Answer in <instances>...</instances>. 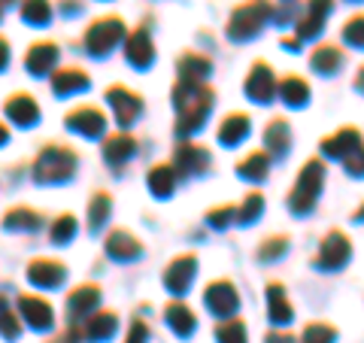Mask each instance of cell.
I'll use <instances>...</instances> for the list:
<instances>
[{
  "mask_svg": "<svg viewBox=\"0 0 364 343\" xmlns=\"http://www.w3.org/2000/svg\"><path fill=\"white\" fill-rule=\"evenodd\" d=\"M215 337H219V343H246V325L240 319H225L215 328Z\"/></svg>",
  "mask_w": 364,
  "mask_h": 343,
  "instance_id": "4dcf8cb0",
  "label": "cell"
},
{
  "mask_svg": "<svg viewBox=\"0 0 364 343\" xmlns=\"http://www.w3.org/2000/svg\"><path fill=\"white\" fill-rule=\"evenodd\" d=\"M264 16H267L264 0H258V4H249V6H243V9H237L234 19L228 21V33H231L234 40L252 37V33L258 31V25L264 21Z\"/></svg>",
  "mask_w": 364,
  "mask_h": 343,
  "instance_id": "5b68a950",
  "label": "cell"
},
{
  "mask_svg": "<svg viewBox=\"0 0 364 343\" xmlns=\"http://www.w3.org/2000/svg\"><path fill=\"white\" fill-rule=\"evenodd\" d=\"M164 319H167V325L176 331L179 337H188L191 331H195V313L188 310L182 301H173V304H167V310H164Z\"/></svg>",
  "mask_w": 364,
  "mask_h": 343,
  "instance_id": "44dd1931",
  "label": "cell"
},
{
  "mask_svg": "<svg viewBox=\"0 0 364 343\" xmlns=\"http://www.w3.org/2000/svg\"><path fill=\"white\" fill-rule=\"evenodd\" d=\"M28 280L33 285H40V289H55V285L64 283V265H58L52 258H37L28 268Z\"/></svg>",
  "mask_w": 364,
  "mask_h": 343,
  "instance_id": "5bb4252c",
  "label": "cell"
},
{
  "mask_svg": "<svg viewBox=\"0 0 364 343\" xmlns=\"http://www.w3.org/2000/svg\"><path fill=\"white\" fill-rule=\"evenodd\" d=\"M107 253L116 261H131L140 255V240L131 237L128 231H109L107 237Z\"/></svg>",
  "mask_w": 364,
  "mask_h": 343,
  "instance_id": "e0dca14e",
  "label": "cell"
},
{
  "mask_svg": "<svg viewBox=\"0 0 364 343\" xmlns=\"http://www.w3.org/2000/svg\"><path fill=\"white\" fill-rule=\"evenodd\" d=\"M107 100H109L112 112H116V122L122 125V128H128V125L143 112L140 97H136L134 91H128L124 85H112V88H107Z\"/></svg>",
  "mask_w": 364,
  "mask_h": 343,
  "instance_id": "8992f818",
  "label": "cell"
},
{
  "mask_svg": "<svg viewBox=\"0 0 364 343\" xmlns=\"http://www.w3.org/2000/svg\"><path fill=\"white\" fill-rule=\"evenodd\" d=\"M67 128L82 134V137H100L104 128H107V116L97 107L82 104V107H76L70 116H67Z\"/></svg>",
  "mask_w": 364,
  "mask_h": 343,
  "instance_id": "ba28073f",
  "label": "cell"
},
{
  "mask_svg": "<svg viewBox=\"0 0 364 343\" xmlns=\"http://www.w3.org/2000/svg\"><path fill=\"white\" fill-rule=\"evenodd\" d=\"M6 116L16 125H21V128H31V125L40 119V107L31 95H16L6 100Z\"/></svg>",
  "mask_w": 364,
  "mask_h": 343,
  "instance_id": "2e32d148",
  "label": "cell"
},
{
  "mask_svg": "<svg viewBox=\"0 0 364 343\" xmlns=\"http://www.w3.org/2000/svg\"><path fill=\"white\" fill-rule=\"evenodd\" d=\"M116 313H91L82 319V325H79V340H88V343H100V340H109L116 334Z\"/></svg>",
  "mask_w": 364,
  "mask_h": 343,
  "instance_id": "30bf717a",
  "label": "cell"
},
{
  "mask_svg": "<svg viewBox=\"0 0 364 343\" xmlns=\"http://www.w3.org/2000/svg\"><path fill=\"white\" fill-rule=\"evenodd\" d=\"M124 37V25L122 19L109 16V19H97L95 25H91L85 31V49L95 55V58H100V55H107L109 49H116L119 40Z\"/></svg>",
  "mask_w": 364,
  "mask_h": 343,
  "instance_id": "3957f363",
  "label": "cell"
},
{
  "mask_svg": "<svg viewBox=\"0 0 364 343\" xmlns=\"http://www.w3.org/2000/svg\"><path fill=\"white\" fill-rule=\"evenodd\" d=\"M176 67H179V79H186V83H200V79L210 73V61L203 58V55H195V52L182 55L176 61Z\"/></svg>",
  "mask_w": 364,
  "mask_h": 343,
  "instance_id": "cb8c5ba5",
  "label": "cell"
},
{
  "mask_svg": "<svg viewBox=\"0 0 364 343\" xmlns=\"http://www.w3.org/2000/svg\"><path fill=\"white\" fill-rule=\"evenodd\" d=\"M246 134H249V119H246V116H228V119L222 122V128H219V140L237 146Z\"/></svg>",
  "mask_w": 364,
  "mask_h": 343,
  "instance_id": "484cf974",
  "label": "cell"
},
{
  "mask_svg": "<svg viewBox=\"0 0 364 343\" xmlns=\"http://www.w3.org/2000/svg\"><path fill=\"white\" fill-rule=\"evenodd\" d=\"M207 162H210V155L200 146L182 143L176 149V174H198L200 167H207Z\"/></svg>",
  "mask_w": 364,
  "mask_h": 343,
  "instance_id": "d6986e66",
  "label": "cell"
},
{
  "mask_svg": "<svg viewBox=\"0 0 364 343\" xmlns=\"http://www.w3.org/2000/svg\"><path fill=\"white\" fill-rule=\"evenodd\" d=\"M267 343H294V340H291L289 334H270V337H267Z\"/></svg>",
  "mask_w": 364,
  "mask_h": 343,
  "instance_id": "f6af8a7d",
  "label": "cell"
},
{
  "mask_svg": "<svg viewBox=\"0 0 364 343\" xmlns=\"http://www.w3.org/2000/svg\"><path fill=\"white\" fill-rule=\"evenodd\" d=\"M109 210H112L109 194L97 191L95 198H91V207H88V228H91V231H97V228L109 219Z\"/></svg>",
  "mask_w": 364,
  "mask_h": 343,
  "instance_id": "4316f807",
  "label": "cell"
},
{
  "mask_svg": "<svg viewBox=\"0 0 364 343\" xmlns=\"http://www.w3.org/2000/svg\"><path fill=\"white\" fill-rule=\"evenodd\" d=\"M318 186H322V167L313 162V164H306V167L301 170L298 189L291 191V210H294V213L310 210V207H313V201H316Z\"/></svg>",
  "mask_w": 364,
  "mask_h": 343,
  "instance_id": "277c9868",
  "label": "cell"
},
{
  "mask_svg": "<svg viewBox=\"0 0 364 343\" xmlns=\"http://www.w3.org/2000/svg\"><path fill=\"white\" fill-rule=\"evenodd\" d=\"M173 107L179 112L176 119V134H191L198 131L203 119L210 116V107H213V91L200 83H186L179 79V85L173 88Z\"/></svg>",
  "mask_w": 364,
  "mask_h": 343,
  "instance_id": "6da1fadb",
  "label": "cell"
},
{
  "mask_svg": "<svg viewBox=\"0 0 364 343\" xmlns=\"http://www.w3.org/2000/svg\"><path fill=\"white\" fill-rule=\"evenodd\" d=\"M273 88H277V83H273V76L264 64H258L252 76H249V83H246V91L252 95L255 100H261V104H267V100L273 97Z\"/></svg>",
  "mask_w": 364,
  "mask_h": 343,
  "instance_id": "7402d4cb",
  "label": "cell"
},
{
  "mask_svg": "<svg viewBox=\"0 0 364 343\" xmlns=\"http://www.w3.org/2000/svg\"><path fill=\"white\" fill-rule=\"evenodd\" d=\"M40 222H43V216L31 207H13L4 216V225L9 231H37Z\"/></svg>",
  "mask_w": 364,
  "mask_h": 343,
  "instance_id": "603a6c76",
  "label": "cell"
},
{
  "mask_svg": "<svg viewBox=\"0 0 364 343\" xmlns=\"http://www.w3.org/2000/svg\"><path fill=\"white\" fill-rule=\"evenodd\" d=\"M100 304V289L97 285H79L73 289V295L67 298V316H70V322H82L85 316L95 313V307Z\"/></svg>",
  "mask_w": 364,
  "mask_h": 343,
  "instance_id": "8fae6325",
  "label": "cell"
},
{
  "mask_svg": "<svg viewBox=\"0 0 364 343\" xmlns=\"http://www.w3.org/2000/svg\"><path fill=\"white\" fill-rule=\"evenodd\" d=\"M0 334H4L6 340H16L21 334V322H18V316L13 310H4L0 313Z\"/></svg>",
  "mask_w": 364,
  "mask_h": 343,
  "instance_id": "d590c367",
  "label": "cell"
},
{
  "mask_svg": "<svg viewBox=\"0 0 364 343\" xmlns=\"http://www.w3.org/2000/svg\"><path fill=\"white\" fill-rule=\"evenodd\" d=\"M176 167H170V164H158L149 170V189L152 194H158V198H167L170 191L176 189Z\"/></svg>",
  "mask_w": 364,
  "mask_h": 343,
  "instance_id": "d4e9b609",
  "label": "cell"
},
{
  "mask_svg": "<svg viewBox=\"0 0 364 343\" xmlns=\"http://www.w3.org/2000/svg\"><path fill=\"white\" fill-rule=\"evenodd\" d=\"M124 52H128V61L134 67L146 70L152 61H155V46H152V37H149V28H136L128 43H124Z\"/></svg>",
  "mask_w": 364,
  "mask_h": 343,
  "instance_id": "7c38bea8",
  "label": "cell"
},
{
  "mask_svg": "<svg viewBox=\"0 0 364 343\" xmlns=\"http://www.w3.org/2000/svg\"><path fill=\"white\" fill-rule=\"evenodd\" d=\"M18 316L25 319L31 328H37V331L52 328V322H55L52 304L46 298H40V295H21V298H18Z\"/></svg>",
  "mask_w": 364,
  "mask_h": 343,
  "instance_id": "52a82bcc",
  "label": "cell"
},
{
  "mask_svg": "<svg viewBox=\"0 0 364 343\" xmlns=\"http://www.w3.org/2000/svg\"><path fill=\"white\" fill-rule=\"evenodd\" d=\"M25 64H28V70H31V73H37V76L49 73L52 67L58 64V49H55L52 43H40V46H31V52H28Z\"/></svg>",
  "mask_w": 364,
  "mask_h": 343,
  "instance_id": "ac0fdd59",
  "label": "cell"
},
{
  "mask_svg": "<svg viewBox=\"0 0 364 343\" xmlns=\"http://www.w3.org/2000/svg\"><path fill=\"white\" fill-rule=\"evenodd\" d=\"M203 304H207V310L213 316H231L237 310V292H234V285L225 283V280L207 285V292H203Z\"/></svg>",
  "mask_w": 364,
  "mask_h": 343,
  "instance_id": "9c48e42d",
  "label": "cell"
},
{
  "mask_svg": "<svg viewBox=\"0 0 364 343\" xmlns=\"http://www.w3.org/2000/svg\"><path fill=\"white\" fill-rule=\"evenodd\" d=\"M334 340V328H328V325H306L304 331V343H331Z\"/></svg>",
  "mask_w": 364,
  "mask_h": 343,
  "instance_id": "8d00e7d4",
  "label": "cell"
},
{
  "mask_svg": "<svg viewBox=\"0 0 364 343\" xmlns=\"http://www.w3.org/2000/svg\"><path fill=\"white\" fill-rule=\"evenodd\" d=\"M195 268H198V261H195V255H179L173 265L167 268V273H164V285L173 295H182L191 285V277H195Z\"/></svg>",
  "mask_w": 364,
  "mask_h": 343,
  "instance_id": "4fadbf2b",
  "label": "cell"
},
{
  "mask_svg": "<svg viewBox=\"0 0 364 343\" xmlns=\"http://www.w3.org/2000/svg\"><path fill=\"white\" fill-rule=\"evenodd\" d=\"M4 4H13V0H0V6H4Z\"/></svg>",
  "mask_w": 364,
  "mask_h": 343,
  "instance_id": "c3c4849f",
  "label": "cell"
},
{
  "mask_svg": "<svg viewBox=\"0 0 364 343\" xmlns=\"http://www.w3.org/2000/svg\"><path fill=\"white\" fill-rule=\"evenodd\" d=\"M343 258H346V240L340 237V234H331V237L325 240V246H322V265L334 268Z\"/></svg>",
  "mask_w": 364,
  "mask_h": 343,
  "instance_id": "f546056e",
  "label": "cell"
},
{
  "mask_svg": "<svg viewBox=\"0 0 364 343\" xmlns=\"http://www.w3.org/2000/svg\"><path fill=\"white\" fill-rule=\"evenodd\" d=\"M231 216H234L231 207H222V210H213V213H210V222H213L215 228H225L228 222H231Z\"/></svg>",
  "mask_w": 364,
  "mask_h": 343,
  "instance_id": "60d3db41",
  "label": "cell"
},
{
  "mask_svg": "<svg viewBox=\"0 0 364 343\" xmlns=\"http://www.w3.org/2000/svg\"><path fill=\"white\" fill-rule=\"evenodd\" d=\"M4 310H9V304H6V298H4V295H0V313H4Z\"/></svg>",
  "mask_w": 364,
  "mask_h": 343,
  "instance_id": "7dc6e473",
  "label": "cell"
},
{
  "mask_svg": "<svg viewBox=\"0 0 364 343\" xmlns=\"http://www.w3.org/2000/svg\"><path fill=\"white\" fill-rule=\"evenodd\" d=\"M134 152H136V140L131 134H109L104 140V158L116 167H122L128 158H134Z\"/></svg>",
  "mask_w": 364,
  "mask_h": 343,
  "instance_id": "9a60e30c",
  "label": "cell"
},
{
  "mask_svg": "<svg viewBox=\"0 0 364 343\" xmlns=\"http://www.w3.org/2000/svg\"><path fill=\"white\" fill-rule=\"evenodd\" d=\"M267 249H261V258H273L277 253H282V246H286V237H279V240H270V243H264Z\"/></svg>",
  "mask_w": 364,
  "mask_h": 343,
  "instance_id": "b9f144b4",
  "label": "cell"
},
{
  "mask_svg": "<svg viewBox=\"0 0 364 343\" xmlns=\"http://www.w3.org/2000/svg\"><path fill=\"white\" fill-rule=\"evenodd\" d=\"M264 170H267V155L264 152H252L246 158V162L240 164V174L246 176V179H261L264 176Z\"/></svg>",
  "mask_w": 364,
  "mask_h": 343,
  "instance_id": "e575fe53",
  "label": "cell"
},
{
  "mask_svg": "<svg viewBox=\"0 0 364 343\" xmlns=\"http://www.w3.org/2000/svg\"><path fill=\"white\" fill-rule=\"evenodd\" d=\"M337 64H340L337 49H318V55L313 58V67H316V70H334Z\"/></svg>",
  "mask_w": 364,
  "mask_h": 343,
  "instance_id": "74e56055",
  "label": "cell"
},
{
  "mask_svg": "<svg viewBox=\"0 0 364 343\" xmlns=\"http://www.w3.org/2000/svg\"><path fill=\"white\" fill-rule=\"evenodd\" d=\"M267 298H270V319H273V322H289V319H291V307L286 301L282 285H270Z\"/></svg>",
  "mask_w": 364,
  "mask_h": 343,
  "instance_id": "83f0119b",
  "label": "cell"
},
{
  "mask_svg": "<svg viewBox=\"0 0 364 343\" xmlns=\"http://www.w3.org/2000/svg\"><path fill=\"white\" fill-rule=\"evenodd\" d=\"M279 95L289 100V104H304V97H306V85H304V79H282L279 83Z\"/></svg>",
  "mask_w": 364,
  "mask_h": 343,
  "instance_id": "d6a6232c",
  "label": "cell"
},
{
  "mask_svg": "<svg viewBox=\"0 0 364 343\" xmlns=\"http://www.w3.org/2000/svg\"><path fill=\"white\" fill-rule=\"evenodd\" d=\"M73 234H76V219H73V216L70 213L58 216L55 225H52V240H55V243H67V240H73Z\"/></svg>",
  "mask_w": 364,
  "mask_h": 343,
  "instance_id": "836d02e7",
  "label": "cell"
},
{
  "mask_svg": "<svg viewBox=\"0 0 364 343\" xmlns=\"http://www.w3.org/2000/svg\"><path fill=\"white\" fill-rule=\"evenodd\" d=\"M21 19L31 21V25H46V21L52 19L49 0H25V4H21Z\"/></svg>",
  "mask_w": 364,
  "mask_h": 343,
  "instance_id": "f1b7e54d",
  "label": "cell"
},
{
  "mask_svg": "<svg viewBox=\"0 0 364 343\" xmlns=\"http://www.w3.org/2000/svg\"><path fill=\"white\" fill-rule=\"evenodd\" d=\"M9 64V46H6V40L0 37V70Z\"/></svg>",
  "mask_w": 364,
  "mask_h": 343,
  "instance_id": "ee69618b",
  "label": "cell"
},
{
  "mask_svg": "<svg viewBox=\"0 0 364 343\" xmlns=\"http://www.w3.org/2000/svg\"><path fill=\"white\" fill-rule=\"evenodd\" d=\"M9 140V131H6V125H0V146H4Z\"/></svg>",
  "mask_w": 364,
  "mask_h": 343,
  "instance_id": "bcb514c9",
  "label": "cell"
},
{
  "mask_svg": "<svg viewBox=\"0 0 364 343\" xmlns=\"http://www.w3.org/2000/svg\"><path fill=\"white\" fill-rule=\"evenodd\" d=\"M264 140H267V146H270L273 152H286V146H289V125L282 122V119H273Z\"/></svg>",
  "mask_w": 364,
  "mask_h": 343,
  "instance_id": "1f68e13d",
  "label": "cell"
},
{
  "mask_svg": "<svg viewBox=\"0 0 364 343\" xmlns=\"http://www.w3.org/2000/svg\"><path fill=\"white\" fill-rule=\"evenodd\" d=\"M76 170V152L70 146H46L33 162V179L37 182H61L70 179Z\"/></svg>",
  "mask_w": 364,
  "mask_h": 343,
  "instance_id": "7a4b0ae2",
  "label": "cell"
},
{
  "mask_svg": "<svg viewBox=\"0 0 364 343\" xmlns=\"http://www.w3.org/2000/svg\"><path fill=\"white\" fill-rule=\"evenodd\" d=\"M82 88H88V76L82 70H76V67H70V70H58L52 76V91L61 95V97L76 95V91H82Z\"/></svg>",
  "mask_w": 364,
  "mask_h": 343,
  "instance_id": "ffe728a7",
  "label": "cell"
},
{
  "mask_svg": "<svg viewBox=\"0 0 364 343\" xmlns=\"http://www.w3.org/2000/svg\"><path fill=\"white\" fill-rule=\"evenodd\" d=\"M61 13L76 16V13H82V4H79V0H61Z\"/></svg>",
  "mask_w": 364,
  "mask_h": 343,
  "instance_id": "7bdbcfd3",
  "label": "cell"
},
{
  "mask_svg": "<svg viewBox=\"0 0 364 343\" xmlns=\"http://www.w3.org/2000/svg\"><path fill=\"white\" fill-rule=\"evenodd\" d=\"M261 213V194H249L246 204H243V213H240V222H252V216Z\"/></svg>",
  "mask_w": 364,
  "mask_h": 343,
  "instance_id": "ab89813d",
  "label": "cell"
},
{
  "mask_svg": "<svg viewBox=\"0 0 364 343\" xmlns=\"http://www.w3.org/2000/svg\"><path fill=\"white\" fill-rule=\"evenodd\" d=\"M146 340H149V325H146L143 319H134V325L128 331V340L124 343H146Z\"/></svg>",
  "mask_w": 364,
  "mask_h": 343,
  "instance_id": "f35d334b",
  "label": "cell"
}]
</instances>
